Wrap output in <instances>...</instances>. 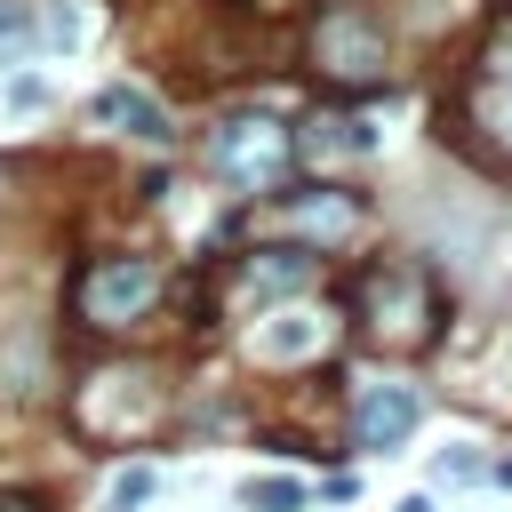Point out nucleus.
<instances>
[{
	"mask_svg": "<svg viewBox=\"0 0 512 512\" xmlns=\"http://www.w3.org/2000/svg\"><path fill=\"white\" fill-rule=\"evenodd\" d=\"M80 40H88V16L72 0H48L40 8V48H80Z\"/></svg>",
	"mask_w": 512,
	"mask_h": 512,
	"instance_id": "nucleus-14",
	"label": "nucleus"
},
{
	"mask_svg": "<svg viewBox=\"0 0 512 512\" xmlns=\"http://www.w3.org/2000/svg\"><path fill=\"white\" fill-rule=\"evenodd\" d=\"M424 424V400H416V384H360V400H352V448L360 456H392V448H408V432Z\"/></svg>",
	"mask_w": 512,
	"mask_h": 512,
	"instance_id": "nucleus-7",
	"label": "nucleus"
},
{
	"mask_svg": "<svg viewBox=\"0 0 512 512\" xmlns=\"http://www.w3.org/2000/svg\"><path fill=\"white\" fill-rule=\"evenodd\" d=\"M352 320H360L376 344L416 352V344L440 336V288H432L416 264H368V272L352 280Z\"/></svg>",
	"mask_w": 512,
	"mask_h": 512,
	"instance_id": "nucleus-2",
	"label": "nucleus"
},
{
	"mask_svg": "<svg viewBox=\"0 0 512 512\" xmlns=\"http://www.w3.org/2000/svg\"><path fill=\"white\" fill-rule=\"evenodd\" d=\"M0 512H40V504L32 496H0Z\"/></svg>",
	"mask_w": 512,
	"mask_h": 512,
	"instance_id": "nucleus-18",
	"label": "nucleus"
},
{
	"mask_svg": "<svg viewBox=\"0 0 512 512\" xmlns=\"http://www.w3.org/2000/svg\"><path fill=\"white\" fill-rule=\"evenodd\" d=\"M152 304H160V264H152V256H96V264H80V280H72V320L96 328V336L136 328Z\"/></svg>",
	"mask_w": 512,
	"mask_h": 512,
	"instance_id": "nucleus-3",
	"label": "nucleus"
},
{
	"mask_svg": "<svg viewBox=\"0 0 512 512\" xmlns=\"http://www.w3.org/2000/svg\"><path fill=\"white\" fill-rule=\"evenodd\" d=\"M96 120H104V128H120V136H144V144H168V136H176V128H168V112H160L136 80H112V88L96 96Z\"/></svg>",
	"mask_w": 512,
	"mask_h": 512,
	"instance_id": "nucleus-11",
	"label": "nucleus"
},
{
	"mask_svg": "<svg viewBox=\"0 0 512 512\" xmlns=\"http://www.w3.org/2000/svg\"><path fill=\"white\" fill-rule=\"evenodd\" d=\"M312 56H320V72H328V80H344V88H368V80H384V32H376L368 16H352V8L320 16V32H312Z\"/></svg>",
	"mask_w": 512,
	"mask_h": 512,
	"instance_id": "nucleus-6",
	"label": "nucleus"
},
{
	"mask_svg": "<svg viewBox=\"0 0 512 512\" xmlns=\"http://www.w3.org/2000/svg\"><path fill=\"white\" fill-rule=\"evenodd\" d=\"M0 192H8V184H0Z\"/></svg>",
	"mask_w": 512,
	"mask_h": 512,
	"instance_id": "nucleus-20",
	"label": "nucleus"
},
{
	"mask_svg": "<svg viewBox=\"0 0 512 512\" xmlns=\"http://www.w3.org/2000/svg\"><path fill=\"white\" fill-rule=\"evenodd\" d=\"M320 280V256L312 248H256V256H240V272H232V296L240 304H256V312H272V304H288V296H304Z\"/></svg>",
	"mask_w": 512,
	"mask_h": 512,
	"instance_id": "nucleus-8",
	"label": "nucleus"
},
{
	"mask_svg": "<svg viewBox=\"0 0 512 512\" xmlns=\"http://www.w3.org/2000/svg\"><path fill=\"white\" fill-rule=\"evenodd\" d=\"M392 512H432V504H424V496H400V504H392Z\"/></svg>",
	"mask_w": 512,
	"mask_h": 512,
	"instance_id": "nucleus-19",
	"label": "nucleus"
},
{
	"mask_svg": "<svg viewBox=\"0 0 512 512\" xmlns=\"http://www.w3.org/2000/svg\"><path fill=\"white\" fill-rule=\"evenodd\" d=\"M280 224L304 232V240H352V232H360V200L336 192V184H312V192L280 200Z\"/></svg>",
	"mask_w": 512,
	"mask_h": 512,
	"instance_id": "nucleus-9",
	"label": "nucleus"
},
{
	"mask_svg": "<svg viewBox=\"0 0 512 512\" xmlns=\"http://www.w3.org/2000/svg\"><path fill=\"white\" fill-rule=\"evenodd\" d=\"M440 136H456L472 160L512 168V16L488 32V48L464 64L456 104H440Z\"/></svg>",
	"mask_w": 512,
	"mask_h": 512,
	"instance_id": "nucleus-1",
	"label": "nucleus"
},
{
	"mask_svg": "<svg viewBox=\"0 0 512 512\" xmlns=\"http://www.w3.org/2000/svg\"><path fill=\"white\" fill-rule=\"evenodd\" d=\"M248 344H256V360H304V352H320L328 344V320L320 312H304V304H280V312H256V328H248Z\"/></svg>",
	"mask_w": 512,
	"mask_h": 512,
	"instance_id": "nucleus-10",
	"label": "nucleus"
},
{
	"mask_svg": "<svg viewBox=\"0 0 512 512\" xmlns=\"http://www.w3.org/2000/svg\"><path fill=\"white\" fill-rule=\"evenodd\" d=\"M160 408L168 400H160V384L144 368H104V376L80 384V424L104 432V440H144L160 424Z\"/></svg>",
	"mask_w": 512,
	"mask_h": 512,
	"instance_id": "nucleus-4",
	"label": "nucleus"
},
{
	"mask_svg": "<svg viewBox=\"0 0 512 512\" xmlns=\"http://www.w3.org/2000/svg\"><path fill=\"white\" fill-rule=\"evenodd\" d=\"M472 472H480V456H464V448H448V456L432 464V480H472Z\"/></svg>",
	"mask_w": 512,
	"mask_h": 512,
	"instance_id": "nucleus-17",
	"label": "nucleus"
},
{
	"mask_svg": "<svg viewBox=\"0 0 512 512\" xmlns=\"http://www.w3.org/2000/svg\"><path fill=\"white\" fill-rule=\"evenodd\" d=\"M0 392H8V400L40 392V336H32V328L8 336V352H0Z\"/></svg>",
	"mask_w": 512,
	"mask_h": 512,
	"instance_id": "nucleus-12",
	"label": "nucleus"
},
{
	"mask_svg": "<svg viewBox=\"0 0 512 512\" xmlns=\"http://www.w3.org/2000/svg\"><path fill=\"white\" fill-rule=\"evenodd\" d=\"M216 168L240 184V192H272L280 184V168H288V152H296V136L272 120V112H240V120H224L216 128Z\"/></svg>",
	"mask_w": 512,
	"mask_h": 512,
	"instance_id": "nucleus-5",
	"label": "nucleus"
},
{
	"mask_svg": "<svg viewBox=\"0 0 512 512\" xmlns=\"http://www.w3.org/2000/svg\"><path fill=\"white\" fill-rule=\"evenodd\" d=\"M0 104H8V112H48V80H40V72H16V80L0 88Z\"/></svg>",
	"mask_w": 512,
	"mask_h": 512,
	"instance_id": "nucleus-15",
	"label": "nucleus"
},
{
	"mask_svg": "<svg viewBox=\"0 0 512 512\" xmlns=\"http://www.w3.org/2000/svg\"><path fill=\"white\" fill-rule=\"evenodd\" d=\"M240 504H248V512H304V480L264 472V480H248V488H240Z\"/></svg>",
	"mask_w": 512,
	"mask_h": 512,
	"instance_id": "nucleus-13",
	"label": "nucleus"
},
{
	"mask_svg": "<svg viewBox=\"0 0 512 512\" xmlns=\"http://www.w3.org/2000/svg\"><path fill=\"white\" fill-rule=\"evenodd\" d=\"M152 480H160V472H152V464H128V472H120V480H112V504H120V512H136V504H144V496H152Z\"/></svg>",
	"mask_w": 512,
	"mask_h": 512,
	"instance_id": "nucleus-16",
	"label": "nucleus"
}]
</instances>
